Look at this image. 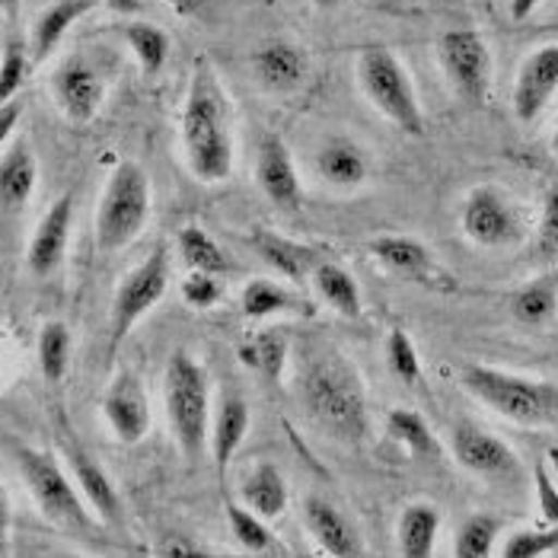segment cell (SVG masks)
I'll use <instances>...</instances> for the list:
<instances>
[{"label":"cell","mask_w":558,"mask_h":558,"mask_svg":"<svg viewBox=\"0 0 558 558\" xmlns=\"http://www.w3.org/2000/svg\"><path fill=\"white\" fill-rule=\"evenodd\" d=\"M182 150L185 163L202 182H223L233 172V131H230V102L217 81L208 58H198L189 74V89L182 102Z\"/></svg>","instance_id":"obj_1"},{"label":"cell","mask_w":558,"mask_h":558,"mask_svg":"<svg viewBox=\"0 0 558 558\" xmlns=\"http://www.w3.org/2000/svg\"><path fill=\"white\" fill-rule=\"evenodd\" d=\"M303 405L313 422L344 444H361L367 437V396L364 380L342 354L316 357L303 374Z\"/></svg>","instance_id":"obj_2"},{"label":"cell","mask_w":558,"mask_h":558,"mask_svg":"<svg viewBox=\"0 0 558 558\" xmlns=\"http://www.w3.org/2000/svg\"><path fill=\"white\" fill-rule=\"evenodd\" d=\"M460 384L482 405H488L492 412H498L514 425H526V428L558 425V387L549 380H533L488 364H463Z\"/></svg>","instance_id":"obj_3"},{"label":"cell","mask_w":558,"mask_h":558,"mask_svg":"<svg viewBox=\"0 0 558 558\" xmlns=\"http://www.w3.org/2000/svg\"><path fill=\"white\" fill-rule=\"evenodd\" d=\"M163 402L179 453L189 463H198L211 440V380L208 371L189 351H172L167 361Z\"/></svg>","instance_id":"obj_4"},{"label":"cell","mask_w":558,"mask_h":558,"mask_svg":"<svg viewBox=\"0 0 558 558\" xmlns=\"http://www.w3.org/2000/svg\"><path fill=\"white\" fill-rule=\"evenodd\" d=\"M150 205H154L150 175L144 172L141 163L122 160L109 175L106 192L96 208L99 253H119V250L131 246L150 220Z\"/></svg>","instance_id":"obj_5"},{"label":"cell","mask_w":558,"mask_h":558,"mask_svg":"<svg viewBox=\"0 0 558 558\" xmlns=\"http://www.w3.org/2000/svg\"><path fill=\"white\" fill-rule=\"evenodd\" d=\"M20 475L29 488V495L36 498L39 511L45 520H51L54 526H64L71 533L89 536L96 530L93 517H89V505L81 495L77 482H71L68 473L61 470V463L36 447H13Z\"/></svg>","instance_id":"obj_6"},{"label":"cell","mask_w":558,"mask_h":558,"mask_svg":"<svg viewBox=\"0 0 558 558\" xmlns=\"http://www.w3.org/2000/svg\"><path fill=\"white\" fill-rule=\"evenodd\" d=\"M357 84L364 96L374 102V109L389 119L392 125L412 137L425 134L422 102L412 84V74L389 48H367L357 58Z\"/></svg>","instance_id":"obj_7"},{"label":"cell","mask_w":558,"mask_h":558,"mask_svg":"<svg viewBox=\"0 0 558 558\" xmlns=\"http://www.w3.org/2000/svg\"><path fill=\"white\" fill-rule=\"evenodd\" d=\"M167 288H170V250L157 246L119 281L112 316H109V357H116V351L129 339L131 329L167 298Z\"/></svg>","instance_id":"obj_8"},{"label":"cell","mask_w":558,"mask_h":558,"mask_svg":"<svg viewBox=\"0 0 558 558\" xmlns=\"http://www.w3.org/2000/svg\"><path fill=\"white\" fill-rule=\"evenodd\" d=\"M437 61L460 99L482 106L492 89V48L478 29H447L437 39Z\"/></svg>","instance_id":"obj_9"},{"label":"cell","mask_w":558,"mask_h":558,"mask_svg":"<svg viewBox=\"0 0 558 558\" xmlns=\"http://www.w3.org/2000/svg\"><path fill=\"white\" fill-rule=\"evenodd\" d=\"M460 227L473 243L485 250H508V246L523 243L526 236V223L514 202L492 185H478L466 195L463 211H460Z\"/></svg>","instance_id":"obj_10"},{"label":"cell","mask_w":558,"mask_h":558,"mask_svg":"<svg viewBox=\"0 0 558 558\" xmlns=\"http://www.w3.org/2000/svg\"><path fill=\"white\" fill-rule=\"evenodd\" d=\"M106 86V74L86 54H68L51 74V96L74 125H86L99 116Z\"/></svg>","instance_id":"obj_11"},{"label":"cell","mask_w":558,"mask_h":558,"mask_svg":"<svg viewBox=\"0 0 558 558\" xmlns=\"http://www.w3.org/2000/svg\"><path fill=\"white\" fill-rule=\"evenodd\" d=\"M558 93V43L539 45L533 48L520 71H517L514 93H511V106H514L517 122L533 125L546 106L553 102V96Z\"/></svg>","instance_id":"obj_12"},{"label":"cell","mask_w":558,"mask_h":558,"mask_svg":"<svg viewBox=\"0 0 558 558\" xmlns=\"http://www.w3.org/2000/svg\"><path fill=\"white\" fill-rule=\"evenodd\" d=\"M450 450L457 463L482 478H511L520 470L517 453L492 430L475 422H457L450 430Z\"/></svg>","instance_id":"obj_13"},{"label":"cell","mask_w":558,"mask_h":558,"mask_svg":"<svg viewBox=\"0 0 558 558\" xmlns=\"http://www.w3.org/2000/svg\"><path fill=\"white\" fill-rule=\"evenodd\" d=\"M371 256L380 265H387L389 271L412 278L425 288H440V291H453V278L437 265V258L430 256V250L415 240V236H402V233H384L377 240L367 243Z\"/></svg>","instance_id":"obj_14"},{"label":"cell","mask_w":558,"mask_h":558,"mask_svg":"<svg viewBox=\"0 0 558 558\" xmlns=\"http://www.w3.org/2000/svg\"><path fill=\"white\" fill-rule=\"evenodd\" d=\"M256 182L265 192V198L281 208L298 215L303 205V182L298 163L288 150V144L278 134H265L258 144V163H256Z\"/></svg>","instance_id":"obj_15"},{"label":"cell","mask_w":558,"mask_h":558,"mask_svg":"<svg viewBox=\"0 0 558 558\" xmlns=\"http://www.w3.org/2000/svg\"><path fill=\"white\" fill-rule=\"evenodd\" d=\"M61 450H64V460H68V466L74 473V482H77L81 495L86 498L89 511L99 517L102 523L119 526L122 523V498H119L109 473L86 453L68 428L61 430Z\"/></svg>","instance_id":"obj_16"},{"label":"cell","mask_w":558,"mask_h":558,"mask_svg":"<svg viewBox=\"0 0 558 558\" xmlns=\"http://www.w3.org/2000/svg\"><path fill=\"white\" fill-rule=\"evenodd\" d=\"M71 227H74V195L64 192L43 215L33 240H29V250H26V265L36 278H48L58 271L61 258L68 253V243H71Z\"/></svg>","instance_id":"obj_17"},{"label":"cell","mask_w":558,"mask_h":558,"mask_svg":"<svg viewBox=\"0 0 558 558\" xmlns=\"http://www.w3.org/2000/svg\"><path fill=\"white\" fill-rule=\"evenodd\" d=\"M102 415L122 444H141L150 430V402L141 380L122 374L102 399Z\"/></svg>","instance_id":"obj_18"},{"label":"cell","mask_w":558,"mask_h":558,"mask_svg":"<svg viewBox=\"0 0 558 558\" xmlns=\"http://www.w3.org/2000/svg\"><path fill=\"white\" fill-rule=\"evenodd\" d=\"M303 523L326 556L357 558L364 553V539H361L357 526L332 501H326L319 495H310L303 501Z\"/></svg>","instance_id":"obj_19"},{"label":"cell","mask_w":558,"mask_h":558,"mask_svg":"<svg viewBox=\"0 0 558 558\" xmlns=\"http://www.w3.org/2000/svg\"><path fill=\"white\" fill-rule=\"evenodd\" d=\"M253 74L262 89L288 96L294 89H301L310 77V58L306 51L291 43H265L253 51L250 58Z\"/></svg>","instance_id":"obj_20"},{"label":"cell","mask_w":558,"mask_h":558,"mask_svg":"<svg viewBox=\"0 0 558 558\" xmlns=\"http://www.w3.org/2000/svg\"><path fill=\"white\" fill-rule=\"evenodd\" d=\"M316 172L326 185L339 192H354L371 179V157L361 144L348 137H332L316 150Z\"/></svg>","instance_id":"obj_21"},{"label":"cell","mask_w":558,"mask_h":558,"mask_svg":"<svg viewBox=\"0 0 558 558\" xmlns=\"http://www.w3.org/2000/svg\"><path fill=\"white\" fill-rule=\"evenodd\" d=\"M96 7H99V0H51L43 13L36 16L33 33H29L33 61L36 64L48 61L58 51V45L64 43V36L84 20L86 13H93Z\"/></svg>","instance_id":"obj_22"},{"label":"cell","mask_w":558,"mask_h":558,"mask_svg":"<svg viewBox=\"0 0 558 558\" xmlns=\"http://www.w3.org/2000/svg\"><path fill=\"white\" fill-rule=\"evenodd\" d=\"M39 182V163L26 141H16L0 154V211L20 215Z\"/></svg>","instance_id":"obj_23"},{"label":"cell","mask_w":558,"mask_h":558,"mask_svg":"<svg viewBox=\"0 0 558 558\" xmlns=\"http://www.w3.org/2000/svg\"><path fill=\"white\" fill-rule=\"evenodd\" d=\"M246 246H250L271 271H278V275L288 278V281H303V278H310L313 268H316V253H313L310 246L294 243V240L275 233V230H262V227L250 230V233H246Z\"/></svg>","instance_id":"obj_24"},{"label":"cell","mask_w":558,"mask_h":558,"mask_svg":"<svg viewBox=\"0 0 558 558\" xmlns=\"http://www.w3.org/2000/svg\"><path fill=\"white\" fill-rule=\"evenodd\" d=\"M246 430H250V405L240 396H227L215 412V422H211V457H215V470L220 482L227 478V470H230Z\"/></svg>","instance_id":"obj_25"},{"label":"cell","mask_w":558,"mask_h":558,"mask_svg":"<svg viewBox=\"0 0 558 558\" xmlns=\"http://www.w3.org/2000/svg\"><path fill=\"white\" fill-rule=\"evenodd\" d=\"M240 498L250 511H256L265 520H278L288 511V478L281 475V470L275 463H258L250 470V475L240 485Z\"/></svg>","instance_id":"obj_26"},{"label":"cell","mask_w":558,"mask_h":558,"mask_svg":"<svg viewBox=\"0 0 558 558\" xmlns=\"http://www.w3.org/2000/svg\"><path fill=\"white\" fill-rule=\"evenodd\" d=\"M440 533V511L430 501H412L402 508L396 523L399 553L405 558H430Z\"/></svg>","instance_id":"obj_27"},{"label":"cell","mask_w":558,"mask_h":558,"mask_svg":"<svg viewBox=\"0 0 558 558\" xmlns=\"http://www.w3.org/2000/svg\"><path fill=\"white\" fill-rule=\"evenodd\" d=\"M310 278H313V288L323 298V303L332 306L339 316H344V319L361 316V310H364L361 288H357L354 275L344 265H339V262H316Z\"/></svg>","instance_id":"obj_28"},{"label":"cell","mask_w":558,"mask_h":558,"mask_svg":"<svg viewBox=\"0 0 558 558\" xmlns=\"http://www.w3.org/2000/svg\"><path fill=\"white\" fill-rule=\"evenodd\" d=\"M240 310L246 319H268L278 313H310V306L294 291H288L278 281H268V278H253L243 284Z\"/></svg>","instance_id":"obj_29"},{"label":"cell","mask_w":558,"mask_h":558,"mask_svg":"<svg viewBox=\"0 0 558 558\" xmlns=\"http://www.w3.org/2000/svg\"><path fill=\"white\" fill-rule=\"evenodd\" d=\"M122 39L129 43L134 61L141 64V71L147 77H157L167 61H170V36L157 26V23H144V20H129L122 29Z\"/></svg>","instance_id":"obj_30"},{"label":"cell","mask_w":558,"mask_h":558,"mask_svg":"<svg viewBox=\"0 0 558 558\" xmlns=\"http://www.w3.org/2000/svg\"><path fill=\"white\" fill-rule=\"evenodd\" d=\"M511 313L523 326H546L558 313V271L543 275L511 298Z\"/></svg>","instance_id":"obj_31"},{"label":"cell","mask_w":558,"mask_h":558,"mask_svg":"<svg viewBox=\"0 0 558 558\" xmlns=\"http://www.w3.org/2000/svg\"><path fill=\"white\" fill-rule=\"evenodd\" d=\"M175 246H179L182 262L189 265V271H211V275L230 271L227 253L217 246V240L208 230H202L195 223H189L175 233Z\"/></svg>","instance_id":"obj_32"},{"label":"cell","mask_w":558,"mask_h":558,"mask_svg":"<svg viewBox=\"0 0 558 558\" xmlns=\"http://www.w3.org/2000/svg\"><path fill=\"white\" fill-rule=\"evenodd\" d=\"M36 354H39V371H43L45 384L58 387L71 367V329L61 319H48L39 332Z\"/></svg>","instance_id":"obj_33"},{"label":"cell","mask_w":558,"mask_h":558,"mask_svg":"<svg viewBox=\"0 0 558 558\" xmlns=\"http://www.w3.org/2000/svg\"><path fill=\"white\" fill-rule=\"evenodd\" d=\"M240 357L268 384H278L284 374V364H288V339L281 332H258L240 348Z\"/></svg>","instance_id":"obj_34"},{"label":"cell","mask_w":558,"mask_h":558,"mask_svg":"<svg viewBox=\"0 0 558 558\" xmlns=\"http://www.w3.org/2000/svg\"><path fill=\"white\" fill-rule=\"evenodd\" d=\"M387 430L389 437L405 447L412 457H430L437 453V437L430 425L415 412V409H392L387 418Z\"/></svg>","instance_id":"obj_35"},{"label":"cell","mask_w":558,"mask_h":558,"mask_svg":"<svg viewBox=\"0 0 558 558\" xmlns=\"http://www.w3.org/2000/svg\"><path fill=\"white\" fill-rule=\"evenodd\" d=\"M501 536V520L492 514H473L463 520V526L457 530V543H453V556L457 558H488L495 553V543Z\"/></svg>","instance_id":"obj_36"},{"label":"cell","mask_w":558,"mask_h":558,"mask_svg":"<svg viewBox=\"0 0 558 558\" xmlns=\"http://www.w3.org/2000/svg\"><path fill=\"white\" fill-rule=\"evenodd\" d=\"M33 51L29 43L23 39H10L3 45V54H0V106L13 102L20 96V89L26 86L29 74H33Z\"/></svg>","instance_id":"obj_37"},{"label":"cell","mask_w":558,"mask_h":558,"mask_svg":"<svg viewBox=\"0 0 558 558\" xmlns=\"http://www.w3.org/2000/svg\"><path fill=\"white\" fill-rule=\"evenodd\" d=\"M227 523L233 530V539L246 549V553H268L275 549V533L268 530V520L250 511L246 505H233L227 501Z\"/></svg>","instance_id":"obj_38"},{"label":"cell","mask_w":558,"mask_h":558,"mask_svg":"<svg viewBox=\"0 0 558 558\" xmlns=\"http://www.w3.org/2000/svg\"><path fill=\"white\" fill-rule=\"evenodd\" d=\"M387 361L389 371H392L405 387L422 384V357H418V348H415L412 336H409L405 329H392V332H389Z\"/></svg>","instance_id":"obj_39"},{"label":"cell","mask_w":558,"mask_h":558,"mask_svg":"<svg viewBox=\"0 0 558 558\" xmlns=\"http://www.w3.org/2000/svg\"><path fill=\"white\" fill-rule=\"evenodd\" d=\"M558 549V526H543V530H520L505 539L501 556L505 558H539Z\"/></svg>","instance_id":"obj_40"},{"label":"cell","mask_w":558,"mask_h":558,"mask_svg":"<svg viewBox=\"0 0 558 558\" xmlns=\"http://www.w3.org/2000/svg\"><path fill=\"white\" fill-rule=\"evenodd\" d=\"M223 298V288L211 271H189L182 278V301L192 310H211Z\"/></svg>","instance_id":"obj_41"},{"label":"cell","mask_w":558,"mask_h":558,"mask_svg":"<svg viewBox=\"0 0 558 558\" xmlns=\"http://www.w3.org/2000/svg\"><path fill=\"white\" fill-rule=\"evenodd\" d=\"M533 485H536V508L546 526H558V485L549 475L546 460H536L533 466Z\"/></svg>","instance_id":"obj_42"},{"label":"cell","mask_w":558,"mask_h":558,"mask_svg":"<svg viewBox=\"0 0 558 558\" xmlns=\"http://www.w3.org/2000/svg\"><path fill=\"white\" fill-rule=\"evenodd\" d=\"M536 253L549 262H558V189H549L543 202V220L536 233Z\"/></svg>","instance_id":"obj_43"},{"label":"cell","mask_w":558,"mask_h":558,"mask_svg":"<svg viewBox=\"0 0 558 558\" xmlns=\"http://www.w3.org/2000/svg\"><path fill=\"white\" fill-rule=\"evenodd\" d=\"M20 119H23V102H7V106H0V147L7 144V137L16 131L20 125Z\"/></svg>","instance_id":"obj_44"},{"label":"cell","mask_w":558,"mask_h":558,"mask_svg":"<svg viewBox=\"0 0 558 558\" xmlns=\"http://www.w3.org/2000/svg\"><path fill=\"white\" fill-rule=\"evenodd\" d=\"M10 498H7V492H3V485H0V553H7V546H10Z\"/></svg>","instance_id":"obj_45"},{"label":"cell","mask_w":558,"mask_h":558,"mask_svg":"<svg viewBox=\"0 0 558 558\" xmlns=\"http://www.w3.org/2000/svg\"><path fill=\"white\" fill-rule=\"evenodd\" d=\"M160 553H163V556H205V549L192 546L185 536H172L167 546H160Z\"/></svg>","instance_id":"obj_46"},{"label":"cell","mask_w":558,"mask_h":558,"mask_svg":"<svg viewBox=\"0 0 558 558\" xmlns=\"http://www.w3.org/2000/svg\"><path fill=\"white\" fill-rule=\"evenodd\" d=\"M167 3H170V10L175 16H185L189 20V16H198L208 0H167Z\"/></svg>","instance_id":"obj_47"},{"label":"cell","mask_w":558,"mask_h":558,"mask_svg":"<svg viewBox=\"0 0 558 558\" xmlns=\"http://www.w3.org/2000/svg\"><path fill=\"white\" fill-rule=\"evenodd\" d=\"M99 3H106V7H112L119 13H134L137 10V0H99Z\"/></svg>","instance_id":"obj_48"},{"label":"cell","mask_w":558,"mask_h":558,"mask_svg":"<svg viewBox=\"0 0 558 558\" xmlns=\"http://www.w3.org/2000/svg\"><path fill=\"white\" fill-rule=\"evenodd\" d=\"M16 10H20V0H0V13L16 16Z\"/></svg>","instance_id":"obj_49"},{"label":"cell","mask_w":558,"mask_h":558,"mask_svg":"<svg viewBox=\"0 0 558 558\" xmlns=\"http://www.w3.org/2000/svg\"><path fill=\"white\" fill-rule=\"evenodd\" d=\"M313 3H316V7H326V10H329V7H339L342 0H313Z\"/></svg>","instance_id":"obj_50"},{"label":"cell","mask_w":558,"mask_h":558,"mask_svg":"<svg viewBox=\"0 0 558 558\" xmlns=\"http://www.w3.org/2000/svg\"><path fill=\"white\" fill-rule=\"evenodd\" d=\"M553 154H558V119H556V129H553Z\"/></svg>","instance_id":"obj_51"}]
</instances>
